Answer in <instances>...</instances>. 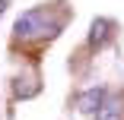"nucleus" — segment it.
<instances>
[{
    "label": "nucleus",
    "instance_id": "nucleus-5",
    "mask_svg": "<svg viewBox=\"0 0 124 120\" xmlns=\"http://www.w3.org/2000/svg\"><path fill=\"white\" fill-rule=\"evenodd\" d=\"M10 6V0H0V16H3V10Z\"/></svg>",
    "mask_w": 124,
    "mask_h": 120
},
{
    "label": "nucleus",
    "instance_id": "nucleus-4",
    "mask_svg": "<svg viewBox=\"0 0 124 120\" xmlns=\"http://www.w3.org/2000/svg\"><path fill=\"white\" fill-rule=\"evenodd\" d=\"M99 120H124V107H121V98H105V104L99 107Z\"/></svg>",
    "mask_w": 124,
    "mask_h": 120
},
{
    "label": "nucleus",
    "instance_id": "nucleus-2",
    "mask_svg": "<svg viewBox=\"0 0 124 120\" xmlns=\"http://www.w3.org/2000/svg\"><path fill=\"white\" fill-rule=\"evenodd\" d=\"M102 104H105V88H102V85L83 92L80 98H77V107H80L83 114H99V107H102Z\"/></svg>",
    "mask_w": 124,
    "mask_h": 120
},
{
    "label": "nucleus",
    "instance_id": "nucleus-3",
    "mask_svg": "<svg viewBox=\"0 0 124 120\" xmlns=\"http://www.w3.org/2000/svg\"><path fill=\"white\" fill-rule=\"evenodd\" d=\"M108 35H111V22L108 19H92V25H89V47L105 44Z\"/></svg>",
    "mask_w": 124,
    "mask_h": 120
},
{
    "label": "nucleus",
    "instance_id": "nucleus-1",
    "mask_svg": "<svg viewBox=\"0 0 124 120\" xmlns=\"http://www.w3.org/2000/svg\"><path fill=\"white\" fill-rule=\"evenodd\" d=\"M61 32V22L48 25V13L45 10H29L16 19V35L19 38H35V35H57Z\"/></svg>",
    "mask_w": 124,
    "mask_h": 120
}]
</instances>
